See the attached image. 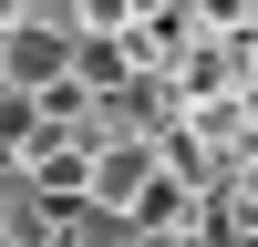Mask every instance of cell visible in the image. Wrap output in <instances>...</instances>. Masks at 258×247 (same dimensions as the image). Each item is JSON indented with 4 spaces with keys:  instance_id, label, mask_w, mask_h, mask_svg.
<instances>
[{
    "instance_id": "cell-1",
    "label": "cell",
    "mask_w": 258,
    "mask_h": 247,
    "mask_svg": "<svg viewBox=\"0 0 258 247\" xmlns=\"http://www.w3.org/2000/svg\"><path fill=\"white\" fill-rule=\"evenodd\" d=\"M52 247H145V237L114 216V206H73V216L52 226Z\"/></svg>"
}]
</instances>
